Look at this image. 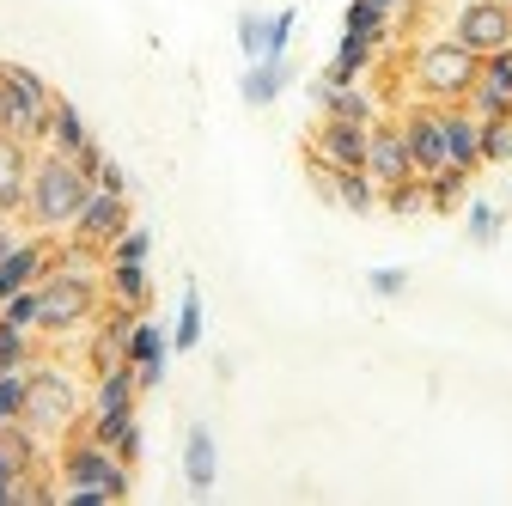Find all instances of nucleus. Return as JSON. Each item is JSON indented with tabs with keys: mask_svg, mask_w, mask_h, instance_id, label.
<instances>
[{
	"mask_svg": "<svg viewBox=\"0 0 512 506\" xmlns=\"http://www.w3.org/2000/svg\"><path fill=\"white\" fill-rule=\"evenodd\" d=\"M92 189H98V183H92L74 159L43 153V159L31 165V183H25V214H31V226H43V232L74 226V214L86 208Z\"/></svg>",
	"mask_w": 512,
	"mask_h": 506,
	"instance_id": "1",
	"label": "nucleus"
},
{
	"mask_svg": "<svg viewBox=\"0 0 512 506\" xmlns=\"http://www.w3.org/2000/svg\"><path fill=\"white\" fill-rule=\"evenodd\" d=\"M0 86H7V135L25 147H43L49 116H55V92L31 68H19V61H0Z\"/></svg>",
	"mask_w": 512,
	"mask_h": 506,
	"instance_id": "2",
	"label": "nucleus"
},
{
	"mask_svg": "<svg viewBox=\"0 0 512 506\" xmlns=\"http://www.w3.org/2000/svg\"><path fill=\"white\" fill-rule=\"evenodd\" d=\"M61 482L68 488H98L104 500H128V464L110 446H98L92 433L68 439V452H61Z\"/></svg>",
	"mask_w": 512,
	"mask_h": 506,
	"instance_id": "3",
	"label": "nucleus"
},
{
	"mask_svg": "<svg viewBox=\"0 0 512 506\" xmlns=\"http://www.w3.org/2000/svg\"><path fill=\"white\" fill-rule=\"evenodd\" d=\"M476 74H482V55H476V49H464L458 37L427 43V49L415 55V80H421V92H427V98H470Z\"/></svg>",
	"mask_w": 512,
	"mask_h": 506,
	"instance_id": "4",
	"label": "nucleus"
},
{
	"mask_svg": "<svg viewBox=\"0 0 512 506\" xmlns=\"http://www.w3.org/2000/svg\"><path fill=\"white\" fill-rule=\"evenodd\" d=\"M43 293V330H80L98 311V275H74V269H49L37 281Z\"/></svg>",
	"mask_w": 512,
	"mask_h": 506,
	"instance_id": "5",
	"label": "nucleus"
},
{
	"mask_svg": "<svg viewBox=\"0 0 512 506\" xmlns=\"http://www.w3.org/2000/svg\"><path fill=\"white\" fill-rule=\"evenodd\" d=\"M128 226V196H104V189H92L86 208L74 214L68 226V250H86V257H98V250Z\"/></svg>",
	"mask_w": 512,
	"mask_h": 506,
	"instance_id": "6",
	"label": "nucleus"
},
{
	"mask_svg": "<svg viewBox=\"0 0 512 506\" xmlns=\"http://www.w3.org/2000/svg\"><path fill=\"white\" fill-rule=\"evenodd\" d=\"M366 122H336V116H324L311 129V147H305V159H324V165H336V171H366Z\"/></svg>",
	"mask_w": 512,
	"mask_h": 506,
	"instance_id": "7",
	"label": "nucleus"
},
{
	"mask_svg": "<svg viewBox=\"0 0 512 506\" xmlns=\"http://www.w3.org/2000/svg\"><path fill=\"white\" fill-rule=\"evenodd\" d=\"M464 49L476 55H494V49H512V7L506 0H470L458 13V31H452Z\"/></svg>",
	"mask_w": 512,
	"mask_h": 506,
	"instance_id": "8",
	"label": "nucleus"
},
{
	"mask_svg": "<svg viewBox=\"0 0 512 506\" xmlns=\"http://www.w3.org/2000/svg\"><path fill=\"white\" fill-rule=\"evenodd\" d=\"M74 421V385H68V378H61V372H37L31 366V403H25V427L37 433H61V427H68Z\"/></svg>",
	"mask_w": 512,
	"mask_h": 506,
	"instance_id": "9",
	"label": "nucleus"
},
{
	"mask_svg": "<svg viewBox=\"0 0 512 506\" xmlns=\"http://www.w3.org/2000/svg\"><path fill=\"white\" fill-rule=\"evenodd\" d=\"M403 141H409V165H415V177H433V171L452 165V153H445V122H439V110H409Z\"/></svg>",
	"mask_w": 512,
	"mask_h": 506,
	"instance_id": "10",
	"label": "nucleus"
},
{
	"mask_svg": "<svg viewBox=\"0 0 512 506\" xmlns=\"http://www.w3.org/2000/svg\"><path fill=\"white\" fill-rule=\"evenodd\" d=\"M49 269H55L49 244H43V238H19V244L7 250V257H0V305H7L19 287H37Z\"/></svg>",
	"mask_w": 512,
	"mask_h": 506,
	"instance_id": "11",
	"label": "nucleus"
},
{
	"mask_svg": "<svg viewBox=\"0 0 512 506\" xmlns=\"http://www.w3.org/2000/svg\"><path fill=\"white\" fill-rule=\"evenodd\" d=\"M366 177H372L378 189H384V183H403V177H415L403 129H378V122H372V135H366Z\"/></svg>",
	"mask_w": 512,
	"mask_h": 506,
	"instance_id": "12",
	"label": "nucleus"
},
{
	"mask_svg": "<svg viewBox=\"0 0 512 506\" xmlns=\"http://www.w3.org/2000/svg\"><path fill=\"white\" fill-rule=\"evenodd\" d=\"M98 446H110L122 464H135L141 458V421H135V409H92V427H86Z\"/></svg>",
	"mask_w": 512,
	"mask_h": 506,
	"instance_id": "13",
	"label": "nucleus"
},
{
	"mask_svg": "<svg viewBox=\"0 0 512 506\" xmlns=\"http://www.w3.org/2000/svg\"><path fill=\"white\" fill-rule=\"evenodd\" d=\"M25 183H31V147L0 129V214L25 208Z\"/></svg>",
	"mask_w": 512,
	"mask_h": 506,
	"instance_id": "14",
	"label": "nucleus"
},
{
	"mask_svg": "<svg viewBox=\"0 0 512 506\" xmlns=\"http://www.w3.org/2000/svg\"><path fill=\"white\" fill-rule=\"evenodd\" d=\"M439 122H445V153H452V165L476 171V165H482V122L470 116V104L439 110Z\"/></svg>",
	"mask_w": 512,
	"mask_h": 506,
	"instance_id": "15",
	"label": "nucleus"
},
{
	"mask_svg": "<svg viewBox=\"0 0 512 506\" xmlns=\"http://www.w3.org/2000/svg\"><path fill=\"white\" fill-rule=\"evenodd\" d=\"M281 92H287V55H263V61H256V68L238 80V98H244L250 110H269Z\"/></svg>",
	"mask_w": 512,
	"mask_h": 506,
	"instance_id": "16",
	"label": "nucleus"
},
{
	"mask_svg": "<svg viewBox=\"0 0 512 506\" xmlns=\"http://www.w3.org/2000/svg\"><path fill=\"white\" fill-rule=\"evenodd\" d=\"M311 98H317V110H324V116H336V122H366V129H372V98L360 92V86H330L324 74H317V86H311Z\"/></svg>",
	"mask_w": 512,
	"mask_h": 506,
	"instance_id": "17",
	"label": "nucleus"
},
{
	"mask_svg": "<svg viewBox=\"0 0 512 506\" xmlns=\"http://www.w3.org/2000/svg\"><path fill=\"white\" fill-rule=\"evenodd\" d=\"M49 153H61V159H80L86 147H92V135H86V122H80V110H74V98H55V116H49V141H43Z\"/></svg>",
	"mask_w": 512,
	"mask_h": 506,
	"instance_id": "18",
	"label": "nucleus"
},
{
	"mask_svg": "<svg viewBox=\"0 0 512 506\" xmlns=\"http://www.w3.org/2000/svg\"><path fill=\"white\" fill-rule=\"evenodd\" d=\"M183 476H189V494H208V488H214L220 458H214V433H208V427H189V446H183Z\"/></svg>",
	"mask_w": 512,
	"mask_h": 506,
	"instance_id": "19",
	"label": "nucleus"
},
{
	"mask_svg": "<svg viewBox=\"0 0 512 506\" xmlns=\"http://www.w3.org/2000/svg\"><path fill=\"white\" fill-rule=\"evenodd\" d=\"M31 464H37V439H31V427H25V421L0 427V482L31 476Z\"/></svg>",
	"mask_w": 512,
	"mask_h": 506,
	"instance_id": "20",
	"label": "nucleus"
},
{
	"mask_svg": "<svg viewBox=\"0 0 512 506\" xmlns=\"http://www.w3.org/2000/svg\"><path fill=\"white\" fill-rule=\"evenodd\" d=\"M110 299L122 305V311H147V299H153V287H147V263H110Z\"/></svg>",
	"mask_w": 512,
	"mask_h": 506,
	"instance_id": "21",
	"label": "nucleus"
},
{
	"mask_svg": "<svg viewBox=\"0 0 512 506\" xmlns=\"http://www.w3.org/2000/svg\"><path fill=\"white\" fill-rule=\"evenodd\" d=\"M464 196H470V171H464V165H445V171L427 177V208H433V214H458Z\"/></svg>",
	"mask_w": 512,
	"mask_h": 506,
	"instance_id": "22",
	"label": "nucleus"
},
{
	"mask_svg": "<svg viewBox=\"0 0 512 506\" xmlns=\"http://www.w3.org/2000/svg\"><path fill=\"white\" fill-rule=\"evenodd\" d=\"M135 391H141V372L122 360V366L98 372V397H92V409H135Z\"/></svg>",
	"mask_w": 512,
	"mask_h": 506,
	"instance_id": "23",
	"label": "nucleus"
},
{
	"mask_svg": "<svg viewBox=\"0 0 512 506\" xmlns=\"http://www.w3.org/2000/svg\"><path fill=\"white\" fill-rule=\"evenodd\" d=\"M165 330L159 324H147V318H135L128 324V366H165Z\"/></svg>",
	"mask_w": 512,
	"mask_h": 506,
	"instance_id": "24",
	"label": "nucleus"
},
{
	"mask_svg": "<svg viewBox=\"0 0 512 506\" xmlns=\"http://www.w3.org/2000/svg\"><path fill=\"white\" fill-rule=\"evenodd\" d=\"M378 196H384V208H391V214H421L427 208V177H403V183H384L378 189Z\"/></svg>",
	"mask_w": 512,
	"mask_h": 506,
	"instance_id": "25",
	"label": "nucleus"
},
{
	"mask_svg": "<svg viewBox=\"0 0 512 506\" xmlns=\"http://www.w3.org/2000/svg\"><path fill=\"white\" fill-rule=\"evenodd\" d=\"M196 342H202V293L189 287V293H183V305H177V336H171V348H177V354H189Z\"/></svg>",
	"mask_w": 512,
	"mask_h": 506,
	"instance_id": "26",
	"label": "nucleus"
},
{
	"mask_svg": "<svg viewBox=\"0 0 512 506\" xmlns=\"http://www.w3.org/2000/svg\"><path fill=\"white\" fill-rule=\"evenodd\" d=\"M147 250H153V232H147V226H122V232L104 244V257H110V263H147Z\"/></svg>",
	"mask_w": 512,
	"mask_h": 506,
	"instance_id": "27",
	"label": "nucleus"
},
{
	"mask_svg": "<svg viewBox=\"0 0 512 506\" xmlns=\"http://www.w3.org/2000/svg\"><path fill=\"white\" fill-rule=\"evenodd\" d=\"M25 403H31V366L0 372V415H7V421H25Z\"/></svg>",
	"mask_w": 512,
	"mask_h": 506,
	"instance_id": "28",
	"label": "nucleus"
},
{
	"mask_svg": "<svg viewBox=\"0 0 512 506\" xmlns=\"http://www.w3.org/2000/svg\"><path fill=\"white\" fill-rule=\"evenodd\" d=\"M0 318L19 324V330H43V293H37V287H19L7 305H0Z\"/></svg>",
	"mask_w": 512,
	"mask_h": 506,
	"instance_id": "29",
	"label": "nucleus"
},
{
	"mask_svg": "<svg viewBox=\"0 0 512 506\" xmlns=\"http://www.w3.org/2000/svg\"><path fill=\"white\" fill-rule=\"evenodd\" d=\"M19 366H31V330L0 318V372H19Z\"/></svg>",
	"mask_w": 512,
	"mask_h": 506,
	"instance_id": "30",
	"label": "nucleus"
},
{
	"mask_svg": "<svg viewBox=\"0 0 512 506\" xmlns=\"http://www.w3.org/2000/svg\"><path fill=\"white\" fill-rule=\"evenodd\" d=\"M348 31H354V37H372L378 49L391 43V19H384V13H372L366 0H354V7H348Z\"/></svg>",
	"mask_w": 512,
	"mask_h": 506,
	"instance_id": "31",
	"label": "nucleus"
},
{
	"mask_svg": "<svg viewBox=\"0 0 512 506\" xmlns=\"http://www.w3.org/2000/svg\"><path fill=\"white\" fill-rule=\"evenodd\" d=\"M238 43H244V55L263 61V55H269V19H263V13H244V19H238Z\"/></svg>",
	"mask_w": 512,
	"mask_h": 506,
	"instance_id": "32",
	"label": "nucleus"
},
{
	"mask_svg": "<svg viewBox=\"0 0 512 506\" xmlns=\"http://www.w3.org/2000/svg\"><path fill=\"white\" fill-rule=\"evenodd\" d=\"M464 220H470V238H476V244H494V232H500V214H494L488 202H470V208H464Z\"/></svg>",
	"mask_w": 512,
	"mask_h": 506,
	"instance_id": "33",
	"label": "nucleus"
},
{
	"mask_svg": "<svg viewBox=\"0 0 512 506\" xmlns=\"http://www.w3.org/2000/svg\"><path fill=\"white\" fill-rule=\"evenodd\" d=\"M482 159H512V122H482Z\"/></svg>",
	"mask_w": 512,
	"mask_h": 506,
	"instance_id": "34",
	"label": "nucleus"
},
{
	"mask_svg": "<svg viewBox=\"0 0 512 506\" xmlns=\"http://www.w3.org/2000/svg\"><path fill=\"white\" fill-rule=\"evenodd\" d=\"M293 25H299V13H293V7L269 19V55H287V37H293Z\"/></svg>",
	"mask_w": 512,
	"mask_h": 506,
	"instance_id": "35",
	"label": "nucleus"
},
{
	"mask_svg": "<svg viewBox=\"0 0 512 506\" xmlns=\"http://www.w3.org/2000/svg\"><path fill=\"white\" fill-rule=\"evenodd\" d=\"M366 287L391 299V293H403V287H409V269H372V275H366Z\"/></svg>",
	"mask_w": 512,
	"mask_h": 506,
	"instance_id": "36",
	"label": "nucleus"
},
{
	"mask_svg": "<svg viewBox=\"0 0 512 506\" xmlns=\"http://www.w3.org/2000/svg\"><path fill=\"white\" fill-rule=\"evenodd\" d=\"M98 189H104V196H128V177L104 159V165H98Z\"/></svg>",
	"mask_w": 512,
	"mask_h": 506,
	"instance_id": "37",
	"label": "nucleus"
},
{
	"mask_svg": "<svg viewBox=\"0 0 512 506\" xmlns=\"http://www.w3.org/2000/svg\"><path fill=\"white\" fill-rule=\"evenodd\" d=\"M366 7H372V13H384V19H397V13H409V7H415V0H366Z\"/></svg>",
	"mask_w": 512,
	"mask_h": 506,
	"instance_id": "38",
	"label": "nucleus"
},
{
	"mask_svg": "<svg viewBox=\"0 0 512 506\" xmlns=\"http://www.w3.org/2000/svg\"><path fill=\"white\" fill-rule=\"evenodd\" d=\"M13 244H19V238L7 232V220H0V257H7V250H13Z\"/></svg>",
	"mask_w": 512,
	"mask_h": 506,
	"instance_id": "39",
	"label": "nucleus"
},
{
	"mask_svg": "<svg viewBox=\"0 0 512 506\" xmlns=\"http://www.w3.org/2000/svg\"><path fill=\"white\" fill-rule=\"evenodd\" d=\"M0 129H7V86H0Z\"/></svg>",
	"mask_w": 512,
	"mask_h": 506,
	"instance_id": "40",
	"label": "nucleus"
},
{
	"mask_svg": "<svg viewBox=\"0 0 512 506\" xmlns=\"http://www.w3.org/2000/svg\"><path fill=\"white\" fill-rule=\"evenodd\" d=\"M0 427H13V421H7V415H0Z\"/></svg>",
	"mask_w": 512,
	"mask_h": 506,
	"instance_id": "41",
	"label": "nucleus"
},
{
	"mask_svg": "<svg viewBox=\"0 0 512 506\" xmlns=\"http://www.w3.org/2000/svg\"><path fill=\"white\" fill-rule=\"evenodd\" d=\"M506 7H512V0H506Z\"/></svg>",
	"mask_w": 512,
	"mask_h": 506,
	"instance_id": "42",
	"label": "nucleus"
}]
</instances>
